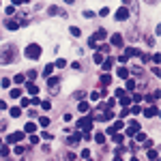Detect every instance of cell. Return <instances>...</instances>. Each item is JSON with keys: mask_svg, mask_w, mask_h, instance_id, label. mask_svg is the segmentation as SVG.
<instances>
[{"mask_svg": "<svg viewBox=\"0 0 161 161\" xmlns=\"http://www.w3.org/2000/svg\"><path fill=\"white\" fill-rule=\"evenodd\" d=\"M19 26H21V24H19V21H15V19H9V21H7V28H9V30H17Z\"/></svg>", "mask_w": 161, "mask_h": 161, "instance_id": "cell-19", "label": "cell"}, {"mask_svg": "<svg viewBox=\"0 0 161 161\" xmlns=\"http://www.w3.org/2000/svg\"><path fill=\"white\" fill-rule=\"evenodd\" d=\"M129 112L133 114V116H140V112H142V107H140V105H133V107H131Z\"/></svg>", "mask_w": 161, "mask_h": 161, "instance_id": "cell-27", "label": "cell"}, {"mask_svg": "<svg viewBox=\"0 0 161 161\" xmlns=\"http://www.w3.org/2000/svg\"><path fill=\"white\" fill-rule=\"evenodd\" d=\"M99 15H101V17H107V15H110V9H107V7H105V9H101V11H99Z\"/></svg>", "mask_w": 161, "mask_h": 161, "instance_id": "cell-41", "label": "cell"}, {"mask_svg": "<svg viewBox=\"0 0 161 161\" xmlns=\"http://www.w3.org/2000/svg\"><path fill=\"white\" fill-rule=\"evenodd\" d=\"M95 140H97L99 144H103V142H105V133H101V131H99V133L95 135Z\"/></svg>", "mask_w": 161, "mask_h": 161, "instance_id": "cell-30", "label": "cell"}, {"mask_svg": "<svg viewBox=\"0 0 161 161\" xmlns=\"http://www.w3.org/2000/svg\"><path fill=\"white\" fill-rule=\"evenodd\" d=\"M90 99H93V101H99V99H101V93H99V90H95V93H90Z\"/></svg>", "mask_w": 161, "mask_h": 161, "instance_id": "cell-33", "label": "cell"}, {"mask_svg": "<svg viewBox=\"0 0 161 161\" xmlns=\"http://www.w3.org/2000/svg\"><path fill=\"white\" fill-rule=\"evenodd\" d=\"M142 99H144V97H142V95H133V97H131V101H135V103H140V101H142Z\"/></svg>", "mask_w": 161, "mask_h": 161, "instance_id": "cell-43", "label": "cell"}, {"mask_svg": "<svg viewBox=\"0 0 161 161\" xmlns=\"http://www.w3.org/2000/svg\"><path fill=\"white\" fill-rule=\"evenodd\" d=\"M127 60L131 58V56H140V50H135V48H125V54H123Z\"/></svg>", "mask_w": 161, "mask_h": 161, "instance_id": "cell-13", "label": "cell"}, {"mask_svg": "<svg viewBox=\"0 0 161 161\" xmlns=\"http://www.w3.org/2000/svg\"><path fill=\"white\" fill-rule=\"evenodd\" d=\"M9 95H11L13 99H17V97L21 95V90H19V88H13V90H9Z\"/></svg>", "mask_w": 161, "mask_h": 161, "instance_id": "cell-28", "label": "cell"}, {"mask_svg": "<svg viewBox=\"0 0 161 161\" xmlns=\"http://www.w3.org/2000/svg\"><path fill=\"white\" fill-rule=\"evenodd\" d=\"M11 150H9V146H2V148H0V155H2V157H7Z\"/></svg>", "mask_w": 161, "mask_h": 161, "instance_id": "cell-39", "label": "cell"}, {"mask_svg": "<svg viewBox=\"0 0 161 161\" xmlns=\"http://www.w3.org/2000/svg\"><path fill=\"white\" fill-rule=\"evenodd\" d=\"M26 90H28L30 95H37V93H39V86H37L34 82H26Z\"/></svg>", "mask_w": 161, "mask_h": 161, "instance_id": "cell-16", "label": "cell"}, {"mask_svg": "<svg viewBox=\"0 0 161 161\" xmlns=\"http://www.w3.org/2000/svg\"><path fill=\"white\" fill-rule=\"evenodd\" d=\"M34 131H37V125L34 123H28L26 129H24V133H34Z\"/></svg>", "mask_w": 161, "mask_h": 161, "instance_id": "cell-23", "label": "cell"}, {"mask_svg": "<svg viewBox=\"0 0 161 161\" xmlns=\"http://www.w3.org/2000/svg\"><path fill=\"white\" fill-rule=\"evenodd\" d=\"M15 13V7H7V15H13Z\"/></svg>", "mask_w": 161, "mask_h": 161, "instance_id": "cell-52", "label": "cell"}, {"mask_svg": "<svg viewBox=\"0 0 161 161\" xmlns=\"http://www.w3.org/2000/svg\"><path fill=\"white\" fill-rule=\"evenodd\" d=\"M26 75H28V80H30V82H32V80H34V77H37V71H28V73H26Z\"/></svg>", "mask_w": 161, "mask_h": 161, "instance_id": "cell-45", "label": "cell"}, {"mask_svg": "<svg viewBox=\"0 0 161 161\" xmlns=\"http://www.w3.org/2000/svg\"><path fill=\"white\" fill-rule=\"evenodd\" d=\"M0 144H2V140H0Z\"/></svg>", "mask_w": 161, "mask_h": 161, "instance_id": "cell-58", "label": "cell"}, {"mask_svg": "<svg viewBox=\"0 0 161 161\" xmlns=\"http://www.w3.org/2000/svg\"><path fill=\"white\" fill-rule=\"evenodd\" d=\"M114 142L120 144V142H123V135H118V133H116V135H114Z\"/></svg>", "mask_w": 161, "mask_h": 161, "instance_id": "cell-50", "label": "cell"}, {"mask_svg": "<svg viewBox=\"0 0 161 161\" xmlns=\"http://www.w3.org/2000/svg\"><path fill=\"white\" fill-rule=\"evenodd\" d=\"M114 17H116L118 21H125V19L129 17V9H127V7H120V9L116 11V15H114Z\"/></svg>", "mask_w": 161, "mask_h": 161, "instance_id": "cell-6", "label": "cell"}, {"mask_svg": "<svg viewBox=\"0 0 161 161\" xmlns=\"http://www.w3.org/2000/svg\"><path fill=\"white\" fill-rule=\"evenodd\" d=\"M129 73H135V75H137V73H142V69H140V67H133V69H131Z\"/></svg>", "mask_w": 161, "mask_h": 161, "instance_id": "cell-49", "label": "cell"}, {"mask_svg": "<svg viewBox=\"0 0 161 161\" xmlns=\"http://www.w3.org/2000/svg\"><path fill=\"white\" fill-rule=\"evenodd\" d=\"M50 15H64V11L58 7H50Z\"/></svg>", "mask_w": 161, "mask_h": 161, "instance_id": "cell-22", "label": "cell"}, {"mask_svg": "<svg viewBox=\"0 0 161 161\" xmlns=\"http://www.w3.org/2000/svg\"><path fill=\"white\" fill-rule=\"evenodd\" d=\"M118 103H120L123 107H127V105L131 103V97H129V95H120V97H118Z\"/></svg>", "mask_w": 161, "mask_h": 161, "instance_id": "cell-18", "label": "cell"}, {"mask_svg": "<svg viewBox=\"0 0 161 161\" xmlns=\"http://www.w3.org/2000/svg\"><path fill=\"white\" fill-rule=\"evenodd\" d=\"M28 0H13V7H17V5H26Z\"/></svg>", "mask_w": 161, "mask_h": 161, "instance_id": "cell-48", "label": "cell"}, {"mask_svg": "<svg viewBox=\"0 0 161 161\" xmlns=\"http://www.w3.org/2000/svg\"><path fill=\"white\" fill-rule=\"evenodd\" d=\"M56 67H58V69H62V67H67V60H62V58H58V60H56Z\"/></svg>", "mask_w": 161, "mask_h": 161, "instance_id": "cell-36", "label": "cell"}, {"mask_svg": "<svg viewBox=\"0 0 161 161\" xmlns=\"http://www.w3.org/2000/svg\"><path fill=\"white\" fill-rule=\"evenodd\" d=\"M80 140H82V133H80V131H73L71 135H69V144H71V146H75Z\"/></svg>", "mask_w": 161, "mask_h": 161, "instance_id": "cell-11", "label": "cell"}, {"mask_svg": "<svg viewBox=\"0 0 161 161\" xmlns=\"http://www.w3.org/2000/svg\"><path fill=\"white\" fill-rule=\"evenodd\" d=\"M41 54H43V50H41L39 43H30V45H26V50H24V56L28 60H39Z\"/></svg>", "mask_w": 161, "mask_h": 161, "instance_id": "cell-2", "label": "cell"}, {"mask_svg": "<svg viewBox=\"0 0 161 161\" xmlns=\"http://www.w3.org/2000/svg\"><path fill=\"white\" fill-rule=\"evenodd\" d=\"M101 39H105V30H103V28L97 30L93 37H88V48H93V50H95V48H97V41H101Z\"/></svg>", "mask_w": 161, "mask_h": 161, "instance_id": "cell-3", "label": "cell"}, {"mask_svg": "<svg viewBox=\"0 0 161 161\" xmlns=\"http://www.w3.org/2000/svg\"><path fill=\"white\" fill-rule=\"evenodd\" d=\"M146 2H148V5H155V2H159V0H146Z\"/></svg>", "mask_w": 161, "mask_h": 161, "instance_id": "cell-56", "label": "cell"}, {"mask_svg": "<svg viewBox=\"0 0 161 161\" xmlns=\"http://www.w3.org/2000/svg\"><path fill=\"white\" fill-rule=\"evenodd\" d=\"M19 114H21V110H19V107H11V116H13V118H17Z\"/></svg>", "mask_w": 161, "mask_h": 161, "instance_id": "cell-34", "label": "cell"}, {"mask_svg": "<svg viewBox=\"0 0 161 161\" xmlns=\"http://www.w3.org/2000/svg\"><path fill=\"white\" fill-rule=\"evenodd\" d=\"M69 30H71V34H73V37H80V28H75V26H71V28H69Z\"/></svg>", "mask_w": 161, "mask_h": 161, "instance_id": "cell-40", "label": "cell"}, {"mask_svg": "<svg viewBox=\"0 0 161 161\" xmlns=\"http://www.w3.org/2000/svg\"><path fill=\"white\" fill-rule=\"evenodd\" d=\"M135 140H137V144H140V142H146V135L137 131V133H135Z\"/></svg>", "mask_w": 161, "mask_h": 161, "instance_id": "cell-31", "label": "cell"}, {"mask_svg": "<svg viewBox=\"0 0 161 161\" xmlns=\"http://www.w3.org/2000/svg\"><path fill=\"white\" fill-rule=\"evenodd\" d=\"M0 110H7V103H5L2 99H0Z\"/></svg>", "mask_w": 161, "mask_h": 161, "instance_id": "cell-55", "label": "cell"}, {"mask_svg": "<svg viewBox=\"0 0 161 161\" xmlns=\"http://www.w3.org/2000/svg\"><path fill=\"white\" fill-rule=\"evenodd\" d=\"M43 73H45V75H48V77H50V75L54 73V64H48V67H45V69H43Z\"/></svg>", "mask_w": 161, "mask_h": 161, "instance_id": "cell-26", "label": "cell"}, {"mask_svg": "<svg viewBox=\"0 0 161 161\" xmlns=\"http://www.w3.org/2000/svg\"><path fill=\"white\" fill-rule=\"evenodd\" d=\"M24 150H26L24 146H15V155H24Z\"/></svg>", "mask_w": 161, "mask_h": 161, "instance_id": "cell-44", "label": "cell"}, {"mask_svg": "<svg viewBox=\"0 0 161 161\" xmlns=\"http://www.w3.org/2000/svg\"><path fill=\"white\" fill-rule=\"evenodd\" d=\"M123 127H125V123H123V120H118V123H114L112 127H107V133H116V131H120Z\"/></svg>", "mask_w": 161, "mask_h": 161, "instance_id": "cell-15", "label": "cell"}, {"mask_svg": "<svg viewBox=\"0 0 161 161\" xmlns=\"http://www.w3.org/2000/svg\"><path fill=\"white\" fill-rule=\"evenodd\" d=\"M123 43H125L123 41V34H118V32L112 34V45H114V48H123Z\"/></svg>", "mask_w": 161, "mask_h": 161, "instance_id": "cell-10", "label": "cell"}, {"mask_svg": "<svg viewBox=\"0 0 161 161\" xmlns=\"http://www.w3.org/2000/svg\"><path fill=\"white\" fill-rule=\"evenodd\" d=\"M82 159H90V153L88 150H82Z\"/></svg>", "mask_w": 161, "mask_h": 161, "instance_id": "cell-54", "label": "cell"}, {"mask_svg": "<svg viewBox=\"0 0 161 161\" xmlns=\"http://www.w3.org/2000/svg\"><path fill=\"white\" fill-rule=\"evenodd\" d=\"M95 118H97V120H103V123H105V120L110 123V120L114 118V112H101L99 116H95Z\"/></svg>", "mask_w": 161, "mask_h": 161, "instance_id": "cell-12", "label": "cell"}, {"mask_svg": "<svg viewBox=\"0 0 161 161\" xmlns=\"http://www.w3.org/2000/svg\"><path fill=\"white\" fill-rule=\"evenodd\" d=\"M77 110H80V112H82V114H86V112H88V110H90V105H88V103H86V101H80V105H77Z\"/></svg>", "mask_w": 161, "mask_h": 161, "instance_id": "cell-21", "label": "cell"}, {"mask_svg": "<svg viewBox=\"0 0 161 161\" xmlns=\"http://www.w3.org/2000/svg\"><path fill=\"white\" fill-rule=\"evenodd\" d=\"M153 60H155V62H157V64H159V60H161V54H159V52H157V54H155V56H153Z\"/></svg>", "mask_w": 161, "mask_h": 161, "instance_id": "cell-53", "label": "cell"}, {"mask_svg": "<svg viewBox=\"0 0 161 161\" xmlns=\"http://www.w3.org/2000/svg\"><path fill=\"white\" fill-rule=\"evenodd\" d=\"M137 131H140V125H137V120H131L127 125V135H135Z\"/></svg>", "mask_w": 161, "mask_h": 161, "instance_id": "cell-8", "label": "cell"}, {"mask_svg": "<svg viewBox=\"0 0 161 161\" xmlns=\"http://www.w3.org/2000/svg\"><path fill=\"white\" fill-rule=\"evenodd\" d=\"M13 82H15V84H24V82H26V75H19V73H17V75L13 77Z\"/></svg>", "mask_w": 161, "mask_h": 161, "instance_id": "cell-25", "label": "cell"}, {"mask_svg": "<svg viewBox=\"0 0 161 161\" xmlns=\"http://www.w3.org/2000/svg\"><path fill=\"white\" fill-rule=\"evenodd\" d=\"M82 15H84V17H88V19H90V17H95V13H93V11H84Z\"/></svg>", "mask_w": 161, "mask_h": 161, "instance_id": "cell-47", "label": "cell"}, {"mask_svg": "<svg viewBox=\"0 0 161 161\" xmlns=\"http://www.w3.org/2000/svg\"><path fill=\"white\" fill-rule=\"evenodd\" d=\"M127 114H129V110H127V107H123V110H120V114H118V116H120V118H125V116H127Z\"/></svg>", "mask_w": 161, "mask_h": 161, "instance_id": "cell-46", "label": "cell"}, {"mask_svg": "<svg viewBox=\"0 0 161 161\" xmlns=\"http://www.w3.org/2000/svg\"><path fill=\"white\" fill-rule=\"evenodd\" d=\"M153 73H155V75H157V77H159V75H161V71H159V64H157V67H153Z\"/></svg>", "mask_w": 161, "mask_h": 161, "instance_id": "cell-51", "label": "cell"}, {"mask_svg": "<svg viewBox=\"0 0 161 161\" xmlns=\"http://www.w3.org/2000/svg\"><path fill=\"white\" fill-rule=\"evenodd\" d=\"M148 159H150V161H159V150L150 148V150H148Z\"/></svg>", "mask_w": 161, "mask_h": 161, "instance_id": "cell-20", "label": "cell"}, {"mask_svg": "<svg viewBox=\"0 0 161 161\" xmlns=\"http://www.w3.org/2000/svg\"><path fill=\"white\" fill-rule=\"evenodd\" d=\"M77 127H80L84 133H88L90 129H93V118L88 116V118H82V120H77Z\"/></svg>", "mask_w": 161, "mask_h": 161, "instance_id": "cell-4", "label": "cell"}, {"mask_svg": "<svg viewBox=\"0 0 161 161\" xmlns=\"http://www.w3.org/2000/svg\"><path fill=\"white\" fill-rule=\"evenodd\" d=\"M131 161H140V159H137V157H133V159H131Z\"/></svg>", "mask_w": 161, "mask_h": 161, "instance_id": "cell-57", "label": "cell"}, {"mask_svg": "<svg viewBox=\"0 0 161 161\" xmlns=\"http://www.w3.org/2000/svg\"><path fill=\"white\" fill-rule=\"evenodd\" d=\"M135 88V82L133 80H127V90H133Z\"/></svg>", "mask_w": 161, "mask_h": 161, "instance_id": "cell-42", "label": "cell"}, {"mask_svg": "<svg viewBox=\"0 0 161 161\" xmlns=\"http://www.w3.org/2000/svg\"><path fill=\"white\" fill-rule=\"evenodd\" d=\"M39 142H41L39 135H30V144H39Z\"/></svg>", "mask_w": 161, "mask_h": 161, "instance_id": "cell-37", "label": "cell"}, {"mask_svg": "<svg viewBox=\"0 0 161 161\" xmlns=\"http://www.w3.org/2000/svg\"><path fill=\"white\" fill-rule=\"evenodd\" d=\"M144 112V116H148V118H153V116H159V107L157 105H148L146 110H142Z\"/></svg>", "mask_w": 161, "mask_h": 161, "instance_id": "cell-7", "label": "cell"}, {"mask_svg": "<svg viewBox=\"0 0 161 161\" xmlns=\"http://www.w3.org/2000/svg\"><path fill=\"white\" fill-rule=\"evenodd\" d=\"M0 86H2V88H9V86H11V80H9V77H2V80H0Z\"/></svg>", "mask_w": 161, "mask_h": 161, "instance_id": "cell-32", "label": "cell"}, {"mask_svg": "<svg viewBox=\"0 0 161 161\" xmlns=\"http://www.w3.org/2000/svg\"><path fill=\"white\" fill-rule=\"evenodd\" d=\"M112 67H114V60H112V58H107V60H103V62H101V69H103V71H105V73L110 71V69H112Z\"/></svg>", "mask_w": 161, "mask_h": 161, "instance_id": "cell-17", "label": "cell"}, {"mask_svg": "<svg viewBox=\"0 0 161 161\" xmlns=\"http://www.w3.org/2000/svg\"><path fill=\"white\" fill-rule=\"evenodd\" d=\"M95 62H97V64H101V62H103V54H99V52H97V54H95Z\"/></svg>", "mask_w": 161, "mask_h": 161, "instance_id": "cell-35", "label": "cell"}, {"mask_svg": "<svg viewBox=\"0 0 161 161\" xmlns=\"http://www.w3.org/2000/svg\"><path fill=\"white\" fill-rule=\"evenodd\" d=\"M24 135H26L24 131H17V133H11V135L7 137V142H9V144H15V142H21V140H24Z\"/></svg>", "mask_w": 161, "mask_h": 161, "instance_id": "cell-5", "label": "cell"}, {"mask_svg": "<svg viewBox=\"0 0 161 161\" xmlns=\"http://www.w3.org/2000/svg\"><path fill=\"white\" fill-rule=\"evenodd\" d=\"M41 107H43V110H52V103H50V101H41Z\"/></svg>", "mask_w": 161, "mask_h": 161, "instance_id": "cell-38", "label": "cell"}, {"mask_svg": "<svg viewBox=\"0 0 161 161\" xmlns=\"http://www.w3.org/2000/svg\"><path fill=\"white\" fill-rule=\"evenodd\" d=\"M58 84H60V77H52V75L48 77V86L54 90V93H58Z\"/></svg>", "mask_w": 161, "mask_h": 161, "instance_id": "cell-9", "label": "cell"}, {"mask_svg": "<svg viewBox=\"0 0 161 161\" xmlns=\"http://www.w3.org/2000/svg\"><path fill=\"white\" fill-rule=\"evenodd\" d=\"M116 75H118L120 80H127L131 73H129V69H125V67H118V69H116Z\"/></svg>", "mask_w": 161, "mask_h": 161, "instance_id": "cell-14", "label": "cell"}, {"mask_svg": "<svg viewBox=\"0 0 161 161\" xmlns=\"http://www.w3.org/2000/svg\"><path fill=\"white\" fill-rule=\"evenodd\" d=\"M17 56H19V50H17L15 43H7V45H2V48H0V62H2V64L15 62Z\"/></svg>", "mask_w": 161, "mask_h": 161, "instance_id": "cell-1", "label": "cell"}, {"mask_svg": "<svg viewBox=\"0 0 161 161\" xmlns=\"http://www.w3.org/2000/svg\"><path fill=\"white\" fill-rule=\"evenodd\" d=\"M110 82H112V75H107V73H103V75H101V84H103V86H107Z\"/></svg>", "mask_w": 161, "mask_h": 161, "instance_id": "cell-24", "label": "cell"}, {"mask_svg": "<svg viewBox=\"0 0 161 161\" xmlns=\"http://www.w3.org/2000/svg\"><path fill=\"white\" fill-rule=\"evenodd\" d=\"M39 125H41V127H48V125H50V118H48V116H41V118H39Z\"/></svg>", "mask_w": 161, "mask_h": 161, "instance_id": "cell-29", "label": "cell"}]
</instances>
